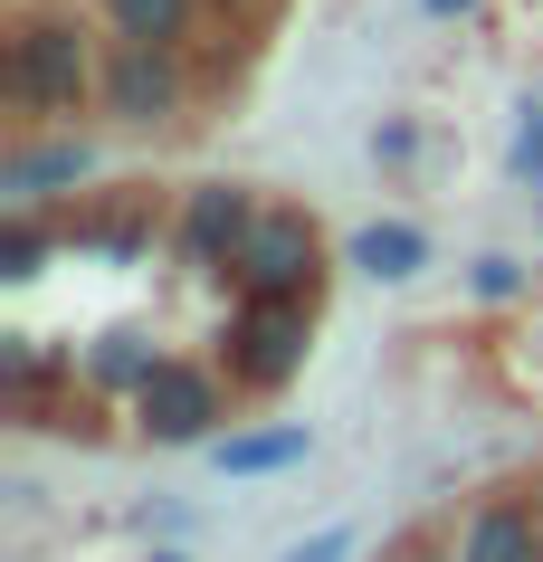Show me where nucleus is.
Returning <instances> with one entry per match:
<instances>
[{"label":"nucleus","mask_w":543,"mask_h":562,"mask_svg":"<svg viewBox=\"0 0 543 562\" xmlns=\"http://www.w3.org/2000/svg\"><path fill=\"white\" fill-rule=\"evenodd\" d=\"M105 20H115V38H191V20H201V0H105Z\"/></svg>","instance_id":"9"},{"label":"nucleus","mask_w":543,"mask_h":562,"mask_svg":"<svg viewBox=\"0 0 543 562\" xmlns=\"http://www.w3.org/2000/svg\"><path fill=\"white\" fill-rule=\"evenodd\" d=\"M248 229H258V201H248L239 181H201L191 201H181V258L191 267H219V258H239Z\"/></svg>","instance_id":"6"},{"label":"nucleus","mask_w":543,"mask_h":562,"mask_svg":"<svg viewBox=\"0 0 543 562\" xmlns=\"http://www.w3.org/2000/svg\"><path fill=\"white\" fill-rule=\"evenodd\" d=\"M429 20H457V10H477V0H420Z\"/></svg>","instance_id":"14"},{"label":"nucleus","mask_w":543,"mask_h":562,"mask_svg":"<svg viewBox=\"0 0 543 562\" xmlns=\"http://www.w3.org/2000/svg\"><path fill=\"white\" fill-rule=\"evenodd\" d=\"M296 562H343V533H333V543H315V553H296Z\"/></svg>","instance_id":"15"},{"label":"nucleus","mask_w":543,"mask_h":562,"mask_svg":"<svg viewBox=\"0 0 543 562\" xmlns=\"http://www.w3.org/2000/svg\"><path fill=\"white\" fill-rule=\"evenodd\" d=\"M229 267H239L248 296H305L315 305V220L305 210H258V229H248V248Z\"/></svg>","instance_id":"4"},{"label":"nucleus","mask_w":543,"mask_h":562,"mask_svg":"<svg viewBox=\"0 0 543 562\" xmlns=\"http://www.w3.org/2000/svg\"><path fill=\"white\" fill-rule=\"evenodd\" d=\"M0 267H10V277H38V220H10V229H0Z\"/></svg>","instance_id":"12"},{"label":"nucleus","mask_w":543,"mask_h":562,"mask_svg":"<svg viewBox=\"0 0 543 562\" xmlns=\"http://www.w3.org/2000/svg\"><path fill=\"white\" fill-rule=\"evenodd\" d=\"M152 562H181V553H152Z\"/></svg>","instance_id":"17"},{"label":"nucleus","mask_w":543,"mask_h":562,"mask_svg":"<svg viewBox=\"0 0 543 562\" xmlns=\"http://www.w3.org/2000/svg\"><path fill=\"white\" fill-rule=\"evenodd\" d=\"M0 87H10V105L38 124L77 115L87 95H105V67H95V38L77 10H20L10 20V58H0Z\"/></svg>","instance_id":"1"},{"label":"nucleus","mask_w":543,"mask_h":562,"mask_svg":"<svg viewBox=\"0 0 543 562\" xmlns=\"http://www.w3.org/2000/svg\"><path fill=\"white\" fill-rule=\"evenodd\" d=\"M467 562H543L534 505H486L477 525H467Z\"/></svg>","instance_id":"7"},{"label":"nucleus","mask_w":543,"mask_h":562,"mask_svg":"<svg viewBox=\"0 0 543 562\" xmlns=\"http://www.w3.org/2000/svg\"><path fill=\"white\" fill-rule=\"evenodd\" d=\"M305 334H315L305 296H248V315L229 325V372H239L248 391H276L305 362Z\"/></svg>","instance_id":"3"},{"label":"nucleus","mask_w":543,"mask_h":562,"mask_svg":"<svg viewBox=\"0 0 543 562\" xmlns=\"http://www.w3.org/2000/svg\"><path fill=\"white\" fill-rule=\"evenodd\" d=\"M400 562H439V553H400Z\"/></svg>","instance_id":"16"},{"label":"nucleus","mask_w":543,"mask_h":562,"mask_svg":"<svg viewBox=\"0 0 543 562\" xmlns=\"http://www.w3.org/2000/svg\"><path fill=\"white\" fill-rule=\"evenodd\" d=\"M420 258H429V238L410 229V220H372V229L353 238V267H372V277H410Z\"/></svg>","instance_id":"10"},{"label":"nucleus","mask_w":543,"mask_h":562,"mask_svg":"<svg viewBox=\"0 0 543 562\" xmlns=\"http://www.w3.org/2000/svg\"><path fill=\"white\" fill-rule=\"evenodd\" d=\"M134 419H144V439L191 448V439H211V419H219V382L201 362H152L134 382Z\"/></svg>","instance_id":"5"},{"label":"nucleus","mask_w":543,"mask_h":562,"mask_svg":"<svg viewBox=\"0 0 543 562\" xmlns=\"http://www.w3.org/2000/svg\"><path fill=\"white\" fill-rule=\"evenodd\" d=\"M524 277H514V258H477V296H514Z\"/></svg>","instance_id":"13"},{"label":"nucleus","mask_w":543,"mask_h":562,"mask_svg":"<svg viewBox=\"0 0 543 562\" xmlns=\"http://www.w3.org/2000/svg\"><path fill=\"white\" fill-rule=\"evenodd\" d=\"M48 181H87V144H48V153H20L10 162V191H48Z\"/></svg>","instance_id":"11"},{"label":"nucleus","mask_w":543,"mask_h":562,"mask_svg":"<svg viewBox=\"0 0 543 562\" xmlns=\"http://www.w3.org/2000/svg\"><path fill=\"white\" fill-rule=\"evenodd\" d=\"M105 115L144 124V134L181 115V48L172 38H115L105 48Z\"/></svg>","instance_id":"2"},{"label":"nucleus","mask_w":543,"mask_h":562,"mask_svg":"<svg viewBox=\"0 0 543 562\" xmlns=\"http://www.w3.org/2000/svg\"><path fill=\"white\" fill-rule=\"evenodd\" d=\"M305 429H248V439H219V476H268V468H296L305 458Z\"/></svg>","instance_id":"8"}]
</instances>
